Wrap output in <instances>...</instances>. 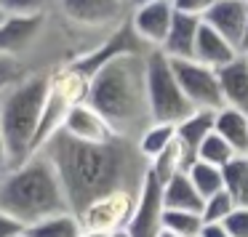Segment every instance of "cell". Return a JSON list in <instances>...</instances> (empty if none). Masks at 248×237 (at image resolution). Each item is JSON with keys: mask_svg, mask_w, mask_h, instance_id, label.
Segmentation results:
<instances>
[{"mask_svg": "<svg viewBox=\"0 0 248 237\" xmlns=\"http://www.w3.org/2000/svg\"><path fill=\"white\" fill-rule=\"evenodd\" d=\"M187 176L192 178L195 189L203 194V200L224 189V168H216V165H211V163H203V160L189 163Z\"/></svg>", "mask_w": 248, "mask_h": 237, "instance_id": "24", "label": "cell"}, {"mask_svg": "<svg viewBox=\"0 0 248 237\" xmlns=\"http://www.w3.org/2000/svg\"><path fill=\"white\" fill-rule=\"evenodd\" d=\"M0 210L22 221L24 226H32L56 213H72L62 178L46 152H35L22 165L3 173Z\"/></svg>", "mask_w": 248, "mask_h": 237, "instance_id": "3", "label": "cell"}, {"mask_svg": "<svg viewBox=\"0 0 248 237\" xmlns=\"http://www.w3.org/2000/svg\"><path fill=\"white\" fill-rule=\"evenodd\" d=\"M78 237H107V235H102V232H91V229H83Z\"/></svg>", "mask_w": 248, "mask_h": 237, "instance_id": "36", "label": "cell"}, {"mask_svg": "<svg viewBox=\"0 0 248 237\" xmlns=\"http://www.w3.org/2000/svg\"><path fill=\"white\" fill-rule=\"evenodd\" d=\"M107 237H131V235H128V229H115V232H109Z\"/></svg>", "mask_w": 248, "mask_h": 237, "instance_id": "37", "label": "cell"}, {"mask_svg": "<svg viewBox=\"0 0 248 237\" xmlns=\"http://www.w3.org/2000/svg\"><path fill=\"white\" fill-rule=\"evenodd\" d=\"M43 27H46V14H40V16H14V14H8V19L0 27V56L19 59L40 38Z\"/></svg>", "mask_w": 248, "mask_h": 237, "instance_id": "12", "label": "cell"}, {"mask_svg": "<svg viewBox=\"0 0 248 237\" xmlns=\"http://www.w3.org/2000/svg\"><path fill=\"white\" fill-rule=\"evenodd\" d=\"M0 181H3V171H0Z\"/></svg>", "mask_w": 248, "mask_h": 237, "instance_id": "42", "label": "cell"}, {"mask_svg": "<svg viewBox=\"0 0 248 237\" xmlns=\"http://www.w3.org/2000/svg\"><path fill=\"white\" fill-rule=\"evenodd\" d=\"M240 54L248 56V16H246V35H243V43H240Z\"/></svg>", "mask_w": 248, "mask_h": 237, "instance_id": "35", "label": "cell"}, {"mask_svg": "<svg viewBox=\"0 0 248 237\" xmlns=\"http://www.w3.org/2000/svg\"><path fill=\"white\" fill-rule=\"evenodd\" d=\"M62 131H64L67 136H72V139H78V141H88V144H104V141L118 136L112 131V125L104 120V115L96 112L88 102L75 104V107L67 112Z\"/></svg>", "mask_w": 248, "mask_h": 237, "instance_id": "11", "label": "cell"}, {"mask_svg": "<svg viewBox=\"0 0 248 237\" xmlns=\"http://www.w3.org/2000/svg\"><path fill=\"white\" fill-rule=\"evenodd\" d=\"M139 192L141 189H118V192L104 194V197L93 200L86 210H80L78 221L83 229L102 232V235L125 229L136 210V203H139Z\"/></svg>", "mask_w": 248, "mask_h": 237, "instance_id": "6", "label": "cell"}, {"mask_svg": "<svg viewBox=\"0 0 248 237\" xmlns=\"http://www.w3.org/2000/svg\"><path fill=\"white\" fill-rule=\"evenodd\" d=\"M200 237H232V235L224 224H205L203 232H200Z\"/></svg>", "mask_w": 248, "mask_h": 237, "instance_id": "33", "label": "cell"}, {"mask_svg": "<svg viewBox=\"0 0 248 237\" xmlns=\"http://www.w3.org/2000/svg\"><path fill=\"white\" fill-rule=\"evenodd\" d=\"M216 75H219L224 107H235V109L248 112V56L240 54L230 64L216 70Z\"/></svg>", "mask_w": 248, "mask_h": 237, "instance_id": "14", "label": "cell"}, {"mask_svg": "<svg viewBox=\"0 0 248 237\" xmlns=\"http://www.w3.org/2000/svg\"><path fill=\"white\" fill-rule=\"evenodd\" d=\"M235 208L237 205L232 203V197L227 194V189H221V192H216V194H211V197L203 200V210H200V213H203L205 224H224Z\"/></svg>", "mask_w": 248, "mask_h": 237, "instance_id": "27", "label": "cell"}, {"mask_svg": "<svg viewBox=\"0 0 248 237\" xmlns=\"http://www.w3.org/2000/svg\"><path fill=\"white\" fill-rule=\"evenodd\" d=\"M163 205L166 210H203V194L195 189L187 171L176 173L163 184Z\"/></svg>", "mask_w": 248, "mask_h": 237, "instance_id": "19", "label": "cell"}, {"mask_svg": "<svg viewBox=\"0 0 248 237\" xmlns=\"http://www.w3.org/2000/svg\"><path fill=\"white\" fill-rule=\"evenodd\" d=\"M48 99V75H24L0 96V131L6 139L8 165L16 168L35 152L40 120Z\"/></svg>", "mask_w": 248, "mask_h": 237, "instance_id": "4", "label": "cell"}, {"mask_svg": "<svg viewBox=\"0 0 248 237\" xmlns=\"http://www.w3.org/2000/svg\"><path fill=\"white\" fill-rule=\"evenodd\" d=\"M235 157H237V152L232 149V147L227 144L216 131L203 141V144H200V149H198V160L211 163V165H216V168H224L227 163H232Z\"/></svg>", "mask_w": 248, "mask_h": 237, "instance_id": "26", "label": "cell"}, {"mask_svg": "<svg viewBox=\"0 0 248 237\" xmlns=\"http://www.w3.org/2000/svg\"><path fill=\"white\" fill-rule=\"evenodd\" d=\"M214 131L237 152V155H248V112L235 109V107L216 109Z\"/></svg>", "mask_w": 248, "mask_h": 237, "instance_id": "18", "label": "cell"}, {"mask_svg": "<svg viewBox=\"0 0 248 237\" xmlns=\"http://www.w3.org/2000/svg\"><path fill=\"white\" fill-rule=\"evenodd\" d=\"M147 104L152 123H182L195 112L176 80L173 64L160 48L147 51Z\"/></svg>", "mask_w": 248, "mask_h": 237, "instance_id": "5", "label": "cell"}, {"mask_svg": "<svg viewBox=\"0 0 248 237\" xmlns=\"http://www.w3.org/2000/svg\"><path fill=\"white\" fill-rule=\"evenodd\" d=\"M24 232H27V237H78L83 232V226L75 213H56L27 226Z\"/></svg>", "mask_w": 248, "mask_h": 237, "instance_id": "22", "label": "cell"}, {"mask_svg": "<svg viewBox=\"0 0 248 237\" xmlns=\"http://www.w3.org/2000/svg\"><path fill=\"white\" fill-rule=\"evenodd\" d=\"M205 221L198 210H166L163 213V229L176 237H200Z\"/></svg>", "mask_w": 248, "mask_h": 237, "instance_id": "25", "label": "cell"}, {"mask_svg": "<svg viewBox=\"0 0 248 237\" xmlns=\"http://www.w3.org/2000/svg\"><path fill=\"white\" fill-rule=\"evenodd\" d=\"M171 64H173V72H176V80L182 86L184 96L189 99V104L195 109L216 112V109L224 107L216 70L200 64L198 59H171Z\"/></svg>", "mask_w": 248, "mask_h": 237, "instance_id": "7", "label": "cell"}, {"mask_svg": "<svg viewBox=\"0 0 248 237\" xmlns=\"http://www.w3.org/2000/svg\"><path fill=\"white\" fill-rule=\"evenodd\" d=\"M176 8L171 0H152V3H141V6L131 8V32L136 40L152 48H160L168 38V30L173 24Z\"/></svg>", "mask_w": 248, "mask_h": 237, "instance_id": "8", "label": "cell"}, {"mask_svg": "<svg viewBox=\"0 0 248 237\" xmlns=\"http://www.w3.org/2000/svg\"><path fill=\"white\" fill-rule=\"evenodd\" d=\"M86 102L104 115L118 136L136 139L152 123L147 104V54L118 45L99 61Z\"/></svg>", "mask_w": 248, "mask_h": 237, "instance_id": "2", "label": "cell"}, {"mask_svg": "<svg viewBox=\"0 0 248 237\" xmlns=\"http://www.w3.org/2000/svg\"><path fill=\"white\" fill-rule=\"evenodd\" d=\"M0 6L14 16H40L48 11L51 0H0Z\"/></svg>", "mask_w": 248, "mask_h": 237, "instance_id": "28", "label": "cell"}, {"mask_svg": "<svg viewBox=\"0 0 248 237\" xmlns=\"http://www.w3.org/2000/svg\"><path fill=\"white\" fill-rule=\"evenodd\" d=\"M16 237H27V232H22V235H16Z\"/></svg>", "mask_w": 248, "mask_h": 237, "instance_id": "41", "label": "cell"}, {"mask_svg": "<svg viewBox=\"0 0 248 237\" xmlns=\"http://www.w3.org/2000/svg\"><path fill=\"white\" fill-rule=\"evenodd\" d=\"M40 152H46V157L54 163L75 216L109 192L141 189L150 171L136 139L128 136H115L104 144H88L59 131L46 141Z\"/></svg>", "mask_w": 248, "mask_h": 237, "instance_id": "1", "label": "cell"}, {"mask_svg": "<svg viewBox=\"0 0 248 237\" xmlns=\"http://www.w3.org/2000/svg\"><path fill=\"white\" fill-rule=\"evenodd\" d=\"M160 237H176V235H171V232H166V229H163V235Z\"/></svg>", "mask_w": 248, "mask_h": 237, "instance_id": "40", "label": "cell"}, {"mask_svg": "<svg viewBox=\"0 0 248 237\" xmlns=\"http://www.w3.org/2000/svg\"><path fill=\"white\" fill-rule=\"evenodd\" d=\"M147 165H150V173L157 178V181L166 184L168 178H173L176 173L187 171V168H189V160H187V155H184L182 144L173 139V144L168 147V149H163L160 155H157L155 160H150Z\"/></svg>", "mask_w": 248, "mask_h": 237, "instance_id": "23", "label": "cell"}, {"mask_svg": "<svg viewBox=\"0 0 248 237\" xmlns=\"http://www.w3.org/2000/svg\"><path fill=\"white\" fill-rule=\"evenodd\" d=\"M176 14H184V16H195L203 19L208 14V8L214 6V0H171Z\"/></svg>", "mask_w": 248, "mask_h": 237, "instance_id": "30", "label": "cell"}, {"mask_svg": "<svg viewBox=\"0 0 248 237\" xmlns=\"http://www.w3.org/2000/svg\"><path fill=\"white\" fill-rule=\"evenodd\" d=\"M200 24H203V19L176 14V16H173L171 30H168L166 43L160 45V51L168 56V59H192V56H195V40H198Z\"/></svg>", "mask_w": 248, "mask_h": 237, "instance_id": "17", "label": "cell"}, {"mask_svg": "<svg viewBox=\"0 0 248 237\" xmlns=\"http://www.w3.org/2000/svg\"><path fill=\"white\" fill-rule=\"evenodd\" d=\"M240 56V48L232 45L227 38H221L216 30H211L208 24H200L198 30V40H195V56L200 64L211 67V70H221L224 64H230L232 59Z\"/></svg>", "mask_w": 248, "mask_h": 237, "instance_id": "15", "label": "cell"}, {"mask_svg": "<svg viewBox=\"0 0 248 237\" xmlns=\"http://www.w3.org/2000/svg\"><path fill=\"white\" fill-rule=\"evenodd\" d=\"M163 213H166L163 184L147 171L141 192H139V203H136V210L125 229H128L131 237H160L163 235Z\"/></svg>", "mask_w": 248, "mask_h": 237, "instance_id": "9", "label": "cell"}, {"mask_svg": "<svg viewBox=\"0 0 248 237\" xmlns=\"http://www.w3.org/2000/svg\"><path fill=\"white\" fill-rule=\"evenodd\" d=\"M8 149H6V139H3V131H0V171L6 173L8 171Z\"/></svg>", "mask_w": 248, "mask_h": 237, "instance_id": "34", "label": "cell"}, {"mask_svg": "<svg viewBox=\"0 0 248 237\" xmlns=\"http://www.w3.org/2000/svg\"><path fill=\"white\" fill-rule=\"evenodd\" d=\"M6 19H8V11H6L3 6H0V27H3V22H6Z\"/></svg>", "mask_w": 248, "mask_h": 237, "instance_id": "38", "label": "cell"}, {"mask_svg": "<svg viewBox=\"0 0 248 237\" xmlns=\"http://www.w3.org/2000/svg\"><path fill=\"white\" fill-rule=\"evenodd\" d=\"M141 3H152V0H128L131 8H134V6H141Z\"/></svg>", "mask_w": 248, "mask_h": 237, "instance_id": "39", "label": "cell"}, {"mask_svg": "<svg viewBox=\"0 0 248 237\" xmlns=\"http://www.w3.org/2000/svg\"><path fill=\"white\" fill-rule=\"evenodd\" d=\"M173 139H176V125H171V123H150L139 136H136V147H139L141 157L150 163V160H155L163 149H168V147L173 144Z\"/></svg>", "mask_w": 248, "mask_h": 237, "instance_id": "20", "label": "cell"}, {"mask_svg": "<svg viewBox=\"0 0 248 237\" xmlns=\"http://www.w3.org/2000/svg\"><path fill=\"white\" fill-rule=\"evenodd\" d=\"M24 229H27V226H24L22 221H16L14 216L0 210V237H16V235H22Z\"/></svg>", "mask_w": 248, "mask_h": 237, "instance_id": "32", "label": "cell"}, {"mask_svg": "<svg viewBox=\"0 0 248 237\" xmlns=\"http://www.w3.org/2000/svg\"><path fill=\"white\" fill-rule=\"evenodd\" d=\"M24 77V70L19 64V59H11V56H0V96L8 86H14L16 80Z\"/></svg>", "mask_w": 248, "mask_h": 237, "instance_id": "29", "label": "cell"}, {"mask_svg": "<svg viewBox=\"0 0 248 237\" xmlns=\"http://www.w3.org/2000/svg\"><path fill=\"white\" fill-rule=\"evenodd\" d=\"M224 189L237 208H248V155H237L224 165Z\"/></svg>", "mask_w": 248, "mask_h": 237, "instance_id": "21", "label": "cell"}, {"mask_svg": "<svg viewBox=\"0 0 248 237\" xmlns=\"http://www.w3.org/2000/svg\"><path fill=\"white\" fill-rule=\"evenodd\" d=\"M214 118H216V112H211V109H195L189 118L176 123V141L182 144L189 163L198 160L200 144L214 133Z\"/></svg>", "mask_w": 248, "mask_h": 237, "instance_id": "16", "label": "cell"}, {"mask_svg": "<svg viewBox=\"0 0 248 237\" xmlns=\"http://www.w3.org/2000/svg\"><path fill=\"white\" fill-rule=\"evenodd\" d=\"M224 226L230 229L232 237H248V208H235L230 219L224 221Z\"/></svg>", "mask_w": 248, "mask_h": 237, "instance_id": "31", "label": "cell"}, {"mask_svg": "<svg viewBox=\"0 0 248 237\" xmlns=\"http://www.w3.org/2000/svg\"><path fill=\"white\" fill-rule=\"evenodd\" d=\"M59 8L72 24L80 27H112L123 19L128 0H59Z\"/></svg>", "mask_w": 248, "mask_h": 237, "instance_id": "10", "label": "cell"}, {"mask_svg": "<svg viewBox=\"0 0 248 237\" xmlns=\"http://www.w3.org/2000/svg\"><path fill=\"white\" fill-rule=\"evenodd\" d=\"M246 16H248V0H214V6L203 16V22L211 30L227 38L232 45L240 48L246 35Z\"/></svg>", "mask_w": 248, "mask_h": 237, "instance_id": "13", "label": "cell"}]
</instances>
